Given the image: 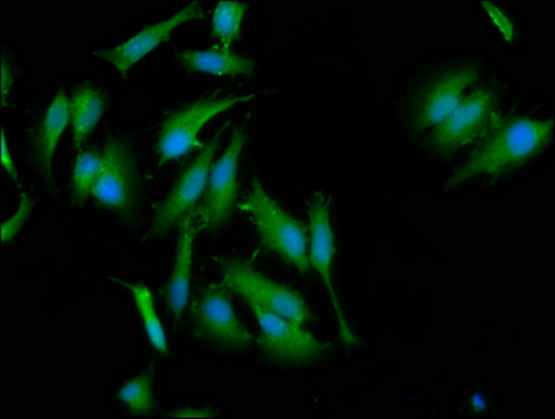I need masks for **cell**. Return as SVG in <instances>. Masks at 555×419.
Instances as JSON below:
<instances>
[{"label": "cell", "instance_id": "1", "mask_svg": "<svg viewBox=\"0 0 555 419\" xmlns=\"http://www.w3.org/2000/svg\"><path fill=\"white\" fill-rule=\"evenodd\" d=\"M553 120L496 115L483 143L451 175L444 189H454L477 175L509 173L538 155L552 139Z\"/></svg>", "mask_w": 555, "mask_h": 419}, {"label": "cell", "instance_id": "2", "mask_svg": "<svg viewBox=\"0 0 555 419\" xmlns=\"http://www.w3.org/2000/svg\"><path fill=\"white\" fill-rule=\"evenodd\" d=\"M238 210L256 227L262 246L289 263L301 275H308L309 233L304 224L292 217L267 193L260 183H253L251 192Z\"/></svg>", "mask_w": 555, "mask_h": 419}, {"label": "cell", "instance_id": "3", "mask_svg": "<svg viewBox=\"0 0 555 419\" xmlns=\"http://www.w3.org/2000/svg\"><path fill=\"white\" fill-rule=\"evenodd\" d=\"M242 300L246 302L260 325L258 345L272 363L284 367H305L327 353L328 344L314 338L304 329V326L275 314L256 300L247 296Z\"/></svg>", "mask_w": 555, "mask_h": 419}, {"label": "cell", "instance_id": "4", "mask_svg": "<svg viewBox=\"0 0 555 419\" xmlns=\"http://www.w3.org/2000/svg\"><path fill=\"white\" fill-rule=\"evenodd\" d=\"M102 165L94 198L125 220L134 218L140 196L138 157L128 140L111 136L101 154Z\"/></svg>", "mask_w": 555, "mask_h": 419}, {"label": "cell", "instance_id": "5", "mask_svg": "<svg viewBox=\"0 0 555 419\" xmlns=\"http://www.w3.org/2000/svg\"><path fill=\"white\" fill-rule=\"evenodd\" d=\"M222 284L241 299H253L284 318L304 326L310 309L304 296L289 285L281 284L258 271L245 261L231 259L223 266Z\"/></svg>", "mask_w": 555, "mask_h": 419}, {"label": "cell", "instance_id": "6", "mask_svg": "<svg viewBox=\"0 0 555 419\" xmlns=\"http://www.w3.org/2000/svg\"><path fill=\"white\" fill-rule=\"evenodd\" d=\"M253 97L255 96L222 97V99L208 97L170 114L160 129L158 140L160 163L182 158L193 151L203 149L204 144L198 139V135L204 126L217 115L242 102L250 101Z\"/></svg>", "mask_w": 555, "mask_h": 419}, {"label": "cell", "instance_id": "7", "mask_svg": "<svg viewBox=\"0 0 555 419\" xmlns=\"http://www.w3.org/2000/svg\"><path fill=\"white\" fill-rule=\"evenodd\" d=\"M192 320L199 338L218 348L243 350L255 343L250 331L237 318L225 285L211 284L192 308Z\"/></svg>", "mask_w": 555, "mask_h": 419}, {"label": "cell", "instance_id": "8", "mask_svg": "<svg viewBox=\"0 0 555 419\" xmlns=\"http://www.w3.org/2000/svg\"><path fill=\"white\" fill-rule=\"evenodd\" d=\"M245 144V130L236 129L225 153L212 165L206 198L203 206L197 210L199 230L217 231L231 218L238 193V158Z\"/></svg>", "mask_w": 555, "mask_h": 419}, {"label": "cell", "instance_id": "9", "mask_svg": "<svg viewBox=\"0 0 555 419\" xmlns=\"http://www.w3.org/2000/svg\"><path fill=\"white\" fill-rule=\"evenodd\" d=\"M225 129L227 125L217 131L216 136L204 145L202 153L197 155L192 165L175 182L172 190L155 214L153 226H151L153 236H165L173 227H177L186 214L193 212L199 198L206 192L209 173L214 165L212 161Z\"/></svg>", "mask_w": 555, "mask_h": 419}, {"label": "cell", "instance_id": "10", "mask_svg": "<svg viewBox=\"0 0 555 419\" xmlns=\"http://www.w3.org/2000/svg\"><path fill=\"white\" fill-rule=\"evenodd\" d=\"M335 257V233L331 226L330 203L324 193H315L309 210V262L318 272L328 291L331 304L337 315L340 341L348 347L358 345V339L350 330L344 310L340 308L333 282V262Z\"/></svg>", "mask_w": 555, "mask_h": 419}, {"label": "cell", "instance_id": "11", "mask_svg": "<svg viewBox=\"0 0 555 419\" xmlns=\"http://www.w3.org/2000/svg\"><path fill=\"white\" fill-rule=\"evenodd\" d=\"M495 97L491 91L472 92L462 101L454 114L438 125L430 135L428 143L440 153L465 148L474 141L485 138L495 119Z\"/></svg>", "mask_w": 555, "mask_h": 419}, {"label": "cell", "instance_id": "12", "mask_svg": "<svg viewBox=\"0 0 555 419\" xmlns=\"http://www.w3.org/2000/svg\"><path fill=\"white\" fill-rule=\"evenodd\" d=\"M477 77L479 71L475 66H457L428 82L413 105V129L421 134L450 118L464 101V91Z\"/></svg>", "mask_w": 555, "mask_h": 419}, {"label": "cell", "instance_id": "13", "mask_svg": "<svg viewBox=\"0 0 555 419\" xmlns=\"http://www.w3.org/2000/svg\"><path fill=\"white\" fill-rule=\"evenodd\" d=\"M204 11L202 3L190 2L179 12L158 23L144 27L133 37L120 43L118 47L109 50L94 51L95 55L102 61L109 63L121 76L128 75V72L138 63L153 52L160 43L167 42L177 28L183 24L196 21H203Z\"/></svg>", "mask_w": 555, "mask_h": 419}, {"label": "cell", "instance_id": "14", "mask_svg": "<svg viewBox=\"0 0 555 419\" xmlns=\"http://www.w3.org/2000/svg\"><path fill=\"white\" fill-rule=\"evenodd\" d=\"M198 231L197 210H193L179 223L173 271L163 290L164 300L177 318L188 306L190 287H192L194 242Z\"/></svg>", "mask_w": 555, "mask_h": 419}, {"label": "cell", "instance_id": "15", "mask_svg": "<svg viewBox=\"0 0 555 419\" xmlns=\"http://www.w3.org/2000/svg\"><path fill=\"white\" fill-rule=\"evenodd\" d=\"M70 122L69 97L66 92L60 91L48 106L33 144L34 161L51 189L56 188L53 182V158H55L62 135L65 134Z\"/></svg>", "mask_w": 555, "mask_h": 419}, {"label": "cell", "instance_id": "16", "mask_svg": "<svg viewBox=\"0 0 555 419\" xmlns=\"http://www.w3.org/2000/svg\"><path fill=\"white\" fill-rule=\"evenodd\" d=\"M179 62L189 71L216 76H251L256 69L255 61L221 46L179 52Z\"/></svg>", "mask_w": 555, "mask_h": 419}, {"label": "cell", "instance_id": "17", "mask_svg": "<svg viewBox=\"0 0 555 419\" xmlns=\"http://www.w3.org/2000/svg\"><path fill=\"white\" fill-rule=\"evenodd\" d=\"M105 111V97L92 86H82L70 100L73 144L81 148L91 131L100 124Z\"/></svg>", "mask_w": 555, "mask_h": 419}, {"label": "cell", "instance_id": "18", "mask_svg": "<svg viewBox=\"0 0 555 419\" xmlns=\"http://www.w3.org/2000/svg\"><path fill=\"white\" fill-rule=\"evenodd\" d=\"M119 284L125 285L133 295L135 306L143 321L145 333L151 345L160 354L168 353V338L165 333L164 326L160 323L157 310H155L154 296L151 294L149 287L143 284H129V282L114 279Z\"/></svg>", "mask_w": 555, "mask_h": 419}, {"label": "cell", "instance_id": "19", "mask_svg": "<svg viewBox=\"0 0 555 419\" xmlns=\"http://www.w3.org/2000/svg\"><path fill=\"white\" fill-rule=\"evenodd\" d=\"M247 8V2H238V0L218 2L212 14V31L219 41V46L225 48V50H232L233 41L241 33Z\"/></svg>", "mask_w": 555, "mask_h": 419}, {"label": "cell", "instance_id": "20", "mask_svg": "<svg viewBox=\"0 0 555 419\" xmlns=\"http://www.w3.org/2000/svg\"><path fill=\"white\" fill-rule=\"evenodd\" d=\"M101 165V155L92 151L77 155L75 168H73V199L77 204L85 203L86 199L94 192Z\"/></svg>", "mask_w": 555, "mask_h": 419}, {"label": "cell", "instance_id": "21", "mask_svg": "<svg viewBox=\"0 0 555 419\" xmlns=\"http://www.w3.org/2000/svg\"><path fill=\"white\" fill-rule=\"evenodd\" d=\"M118 397L131 412L150 416L155 409L153 373L143 372L119 390Z\"/></svg>", "mask_w": 555, "mask_h": 419}, {"label": "cell", "instance_id": "22", "mask_svg": "<svg viewBox=\"0 0 555 419\" xmlns=\"http://www.w3.org/2000/svg\"><path fill=\"white\" fill-rule=\"evenodd\" d=\"M34 207V203L31 202L30 196L26 192L21 193V202H18V207L16 213L12 218L2 223V242L9 243L14 240L23 230V227L26 226L28 217H30L31 210Z\"/></svg>", "mask_w": 555, "mask_h": 419}, {"label": "cell", "instance_id": "23", "mask_svg": "<svg viewBox=\"0 0 555 419\" xmlns=\"http://www.w3.org/2000/svg\"><path fill=\"white\" fill-rule=\"evenodd\" d=\"M0 164H2L4 169H7L9 177L18 182L16 165H14L11 149H9L7 134H4V130H2V151H0Z\"/></svg>", "mask_w": 555, "mask_h": 419}, {"label": "cell", "instance_id": "24", "mask_svg": "<svg viewBox=\"0 0 555 419\" xmlns=\"http://www.w3.org/2000/svg\"><path fill=\"white\" fill-rule=\"evenodd\" d=\"M170 418H214L217 417L216 412L211 409H199V408H180L177 411L170 414Z\"/></svg>", "mask_w": 555, "mask_h": 419}, {"label": "cell", "instance_id": "25", "mask_svg": "<svg viewBox=\"0 0 555 419\" xmlns=\"http://www.w3.org/2000/svg\"><path fill=\"white\" fill-rule=\"evenodd\" d=\"M13 85V77L11 67L8 66L7 60H3L2 65V90H0V94H2V104L7 105L8 96L11 94Z\"/></svg>", "mask_w": 555, "mask_h": 419}]
</instances>
